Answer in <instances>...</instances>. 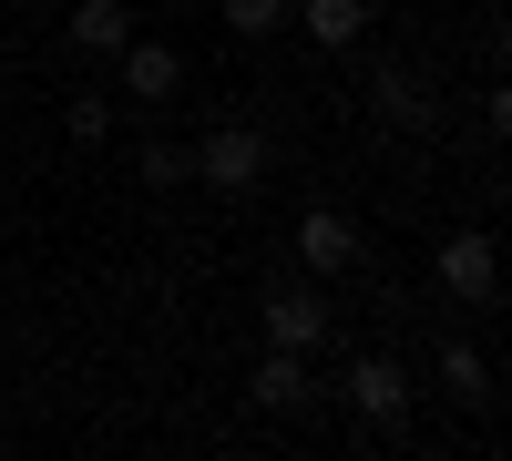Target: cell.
Segmentation results:
<instances>
[{"mask_svg":"<svg viewBox=\"0 0 512 461\" xmlns=\"http://www.w3.org/2000/svg\"><path fill=\"white\" fill-rule=\"evenodd\" d=\"M11 11H41V0H11Z\"/></svg>","mask_w":512,"mask_h":461,"instance_id":"obj_15","label":"cell"},{"mask_svg":"<svg viewBox=\"0 0 512 461\" xmlns=\"http://www.w3.org/2000/svg\"><path fill=\"white\" fill-rule=\"evenodd\" d=\"M328 339V298L318 287H277L267 298V349H318Z\"/></svg>","mask_w":512,"mask_h":461,"instance_id":"obj_5","label":"cell"},{"mask_svg":"<svg viewBox=\"0 0 512 461\" xmlns=\"http://www.w3.org/2000/svg\"><path fill=\"white\" fill-rule=\"evenodd\" d=\"M297 257H308L318 277H338V267H359V226L338 216V205H308V216H297Z\"/></svg>","mask_w":512,"mask_h":461,"instance_id":"obj_4","label":"cell"},{"mask_svg":"<svg viewBox=\"0 0 512 461\" xmlns=\"http://www.w3.org/2000/svg\"><path fill=\"white\" fill-rule=\"evenodd\" d=\"M349 400H359V421L390 431L400 410H410V369H400V359H359V369H349Z\"/></svg>","mask_w":512,"mask_h":461,"instance_id":"obj_6","label":"cell"},{"mask_svg":"<svg viewBox=\"0 0 512 461\" xmlns=\"http://www.w3.org/2000/svg\"><path fill=\"white\" fill-rule=\"evenodd\" d=\"M441 390H451V400H492V359L451 339V349H441Z\"/></svg>","mask_w":512,"mask_h":461,"instance_id":"obj_11","label":"cell"},{"mask_svg":"<svg viewBox=\"0 0 512 461\" xmlns=\"http://www.w3.org/2000/svg\"><path fill=\"white\" fill-rule=\"evenodd\" d=\"M123 41H134V11H123V0H72V52L113 62Z\"/></svg>","mask_w":512,"mask_h":461,"instance_id":"obj_8","label":"cell"},{"mask_svg":"<svg viewBox=\"0 0 512 461\" xmlns=\"http://www.w3.org/2000/svg\"><path fill=\"white\" fill-rule=\"evenodd\" d=\"M492 287H502V246H492L482 226L441 236V298H451V308H492Z\"/></svg>","mask_w":512,"mask_h":461,"instance_id":"obj_1","label":"cell"},{"mask_svg":"<svg viewBox=\"0 0 512 461\" xmlns=\"http://www.w3.org/2000/svg\"><path fill=\"white\" fill-rule=\"evenodd\" d=\"M123 93H134V103H175L185 93V52H164V41H123Z\"/></svg>","mask_w":512,"mask_h":461,"instance_id":"obj_3","label":"cell"},{"mask_svg":"<svg viewBox=\"0 0 512 461\" xmlns=\"http://www.w3.org/2000/svg\"><path fill=\"white\" fill-rule=\"evenodd\" d=\"M195 175V144H144V185H185Z\"/></svg>","mask_w":512,"mask_h":461,"instance_id":"obj_13","label":"cell"},{"mask_svg":"<svg viewBox=\"0 0 512 461\" xmlns=\"http://www.w3.org/2000/svg\"><path fill=\"white\" fill-rule=\"evenodd\" d=\"M226 31H236V41H267V31H287V0H226Z\"/></svg>","mask_w":512,"mask_h":461,"instance_id":"obj_12","label":"cell"},{"mask_svg":"<svg viewBox=\"0 0 512 461\" xmlns=\"http://www.w3.org/2000/svg\"><path fill=\"white\" fill-rule=\"evenodd\" d=\"M256 410H308V349H267L256 359V380H246Z\"/></svg>","mask_w":512,"mask_h":461,"instance_id":"obj_7","label":"cell"},{"mask_svg":"<svg viewBox=\"0 0 512 461\" xmlns=\"http://www.w3.org/2000/svg\"><path fill=\"white\" fill-rule=\"evenodd\" d=\"M297 21H308V41H318V52H349V41L369 31V0H308Z\"/></svg>","mask_w":512,"mask_h":461,"instance_id":"obj_10","label":"cell"},{"mask_svg":"<svg viewBox=\"0 0 512 461\" xmlns=\"http://www.w3.org/2000/svg\"><path fill=\"white\" fill-rule=\"evenodd\" d=\"M62 123H72V144H103V134H113V103H103V93H82Z\"/></svg>","mask_w":512,"mask_h":461,"instance_id":"obj_14","label":"cell"},{"mask_svg":"<svg viewBox=\"0 0 512 461\" xmlns=\"http://www.w3.org/2000/svg\"><path fill=\"white\" fill-rule=\"evenodd\" d=\"M195 175L216 185V195H256V185H267V134H246V123L205 134V144H195Z\"/></svg>","mask_w":512,"mask_h":461,"instance_id":"obj_2","label":"cell"},{"mask_svg":"<svg viewBox=\"0 0 512 461\" xmlns=\"http://www.w3.org/2000/svg\"><path fill=\"white\" fill-rule=\"evenodd\" d=\"M369 93H379V113H390L400 134H431V123H441V103H431V82H420V72H379Z\"/></svg>","mask_w":512,"mask_h":461,"instance_id":"obj_9","label":"cell"}]
</instances>
